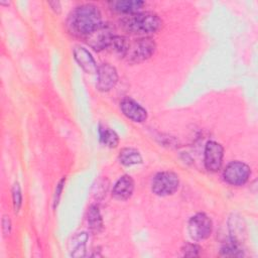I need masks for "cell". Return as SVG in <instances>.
Listing matches in <instances>:
<instances>
[{
    "label": "cell",
    "instance_id": "obj_1",
    "mask_svg": "<svg viewBox=\"0 0 258 258\" xmlns=\"http://www.w3.org/2000/svg\"><path fill=\"white\" fill-rule=\"evenodd\" d=\"M102 24V14L98 6L87 3L74 8L68 16L66 25L69 32L86 37Z\"/></svg>",
    "mask_w": 258,
    "mask_h": 258
},
{
    "label": "cell",
    "instance_id": "obj_2",
    "mask_svg": "<svg viewBox=\"0 0 258 258\" xmlns=\"http://www.w3.org/2000/svg\"><path fill=\"white\" fill-rule=\"evenodd\" d=\"M120 26L130 34L147 37L162 27V20L152 12H137L124 16L120 20Z\"/></svg>",
    "mask_w": 258,
    "mask_h": 258
},
{
    "label": "cell",
    "instance_id": "obj_3",
    "mask_svg": "<svg viewBox=\"0 0 258 258\" xmlns=\"http://www.w3.org/2000/svg\"><path fill=\"white\" fill-rule=\"evenodd\" d=\"M155 50V41L150 37H142L129 42L124 58L131 64L140 63L151 57Z\"/></svg>",
    "mask_w": 258,
    "mask_h": 258
},
{
    "label": "cell",
    "instance_id": "obj_4",
    "mask_svg": "<svg viewBox=\"0 0 258 258\" xmlns=\"http://www.w3.org/2000/svg\"><path fill=\"white\" fill-rule=\"evenodd\" d=\"M179 186V178L173 171H160L152 179L151 190L159 197L173 195Z\"/></svg>",
    "mask_w": 258,
    "mask_h": 258
},
{
    "label": "cell",
    "instance_id": "obj_5",
    "mask_svg": "<svg viewBox=\"0 0 258 258\" xmlns=\"http://www.w3.org/2000/svg\"><path fill=\"white\" fill-rule=\"evenodd\" d=\"M187 229L189 237L194 241H203L211 236L213 223L205 213H198L189 219Z\"/></svg>",
    "mask_w": 258,
    "mask_h": 258
},
{
    "label": "cell",
    "instance_id": "obj_6",
    "mask_svg": "<svg viewBox=\"0 0 258 258\" xmlns=\"http://www.w3.org/2000/svg\"><path fill=\"white\" fill-rule=\"evenodd\" d=\"M251 175L250 167L241 161H232L227 164L223 171L224 180L231 185L245 184Z\"/></svg>",
    "mask_w": 258,
    "mask_h": 258
},
{
    "label": "cell",
    "instance_id": "obj_7",
    "mask_svg": "<svg viewBox=\"0 0 258 258\" xmlns=\"http://www.w3.org/2000/svg\"><path fill=\"white\" fill-rule=\"evenodd\" d=\"M114 35L113 26L109 23H102L85 38L89 46L97 51H100L107 49Z\"/></svg>",
    "mask_w": 258,
    "mask_h": 258
},
{
    "label": "cell",
    "instance_id": "obj_8",
    "mask_svg": "<svg viewBox=\"0 0 258 258\" xmlns=\"http://www.w3.org/2000/svg\"><path fill=\"white\" fill-rule=\"evenodd\" d=\"M224 148L216 141H209L205 146V166L209 171L217 172L221 169L223 164Z\"/></svg>",
    "mask_w": 258,
    "mask_h": 258
},
{
    "label": "cell",
    "instance_id": "obj_9",
    "mask_svg": "<svg viewBox=\"0 0 258 258\" xmlns=\"http://www.w3.org/2000/svg\"><path fill=\"white\" fill-rule=\"evenodd\" d=\"M118 82V73L110 63H102L98 67L96 87L101 92H108L113 89Z\"/></svg>",
    "mask_w": 258,
    "mask_h": 258
},
{
    "label": "cell",
    "instance_id": "obj_10",
    "mask_svg": "<svg viewBox=\"0 0 258 258\" xmlns=\"http://www.w3.org/2000/svg\"><path fill=\"white\" fill-rule=\"evenodd\" d=\"M120 109L122 113L133 122L142 123L147 119V111L133 99H123L120 102Z\"/></svg>",
    "mask_w": 258,
    "mask_h": 258
},
{
    "label": "cell",
    "instance_id": "obj_11",
    "mask_svg": "<svg viewBox=\"0 0 258 258\" xmlns=\"http://www.w3.org/2000/svg\"><path fill=\"white\" fill-rule=\"evenodd\" d=\"M73 52H74V57H75L76 61L87 74L97 73L98 66H97L93 55L87 48H85L81 45H77L74 47Z\"/></svg>",
    "mask_w": 258,
    "mask_h": 258
},
{
    "label": "cell",
    "instance_id": "obj_12",
    "mask_svg": "<svg viewBox=\"0 0 258 258\" xmlns=\"http://www.w3.org/2000/svg\"><path fill=\"white\" fill-rule=\"evenodd\" d=\"M133 190H134L133 178L128 174H124L114 184L112 196L114 199L118 201H126L132 196Z\"/></svg>",
    "mask_w": 258,
    "mask_h": 258
},
{
    "label": "cell",
    "instance_id": "obj_13",
    "mask_svg": "<svg viewBox=\"0 0 258 258\" xmlns=\"http://www.w3.org/2000/svg\"><path fill=\"white\" fill-rule=\"evenodd\" d=\"M109 4L111 5V8L116 12L129 15L139 12V10H141L145 5V2L141 0H119L110 2Z\"/></svg>",
    "mask_w": 258,
    "mask_h": 258
},
{
    "label": "cell",
    "instance_id": "obj_14",
    "mask_svg": "<svg viewBox=\"0 0 258 258\" xmlns=\"http://www.w3.org/2000/svg\"><path fill=\"white\" fill-rule=\"evenodd\" d=\"M88 234L86 232L77 233L69 244V250L73 257H81L85 255L86 243L88 241Z\"/></svg>",
    "mask_w": 258,
    "mask_h": 258
},
{
    "label": "cell",
    "instance_id": "obj_15",
    "mask_svg": "<svg viewBox=\"0 0 258 258\" xmlns=\"http://www.w3.org/2000/svg\"><path fill=\"white\" fill-rule=\"evenodd\" d=\"M119 161L125 166H132L142 163L140 152L132 147H125L119 152Z\"/></svg>",
    "mask_w": 258,
    "mask_h": 258
},
{
    "label": "cell",
    "instance_id": "obj_16",
    "mask_svg": "<svg viewBox=\"0 0 258 258\" xmlns=\"http://www.w3.org/2000/svg\"><path fill=\"white\" fill-rule=\"evenodd\" d=\"M230 221H232V224L230 223L229 226L231 232V241L241 244L245 236V225L243 224V219L237 215H233Z\"/></svg>",
    "mask_w": 258,
    "mask_h": 258
},
{
    "label": "cell",
    "instance_id": "obj_17",
    "mask_svg": "<svg viewBox=\"0 0 258 258\" xmlns=\"http://www.w3.org/2000/svg\"><path fill=\"white\" fill-rule=\"evenodd\" d=\"M88 224L94 233H99L103 229V219L96 205H92L88 210Z\"/></svg>",
    "mask_w": 258,
    "mask_h": 258
},
{
    "label": "cell",
    "instance_id": "obj_18",
    "mask_svg": "<svg viewBox=\"0 0 258 258\" xmlns=\"http://www.w3.org/2000/svg\"><path fill=\"white\" fill-rule=\"evenodd\" d=\"M129 42L130 41H128V39L126 37L115 34L114 37L112 38L110 44L108 45L107 49H109L111 52H113L119 56L124 57L127 47L129 45Z\"/></svg>",
    "mask_w": 258,
    "mask_h": 258
},
{
    "label": "cell",
    "instance_id": "obj_19",
    "mask_svg": "<svg viewBox=\"0 0 258 258\" xmlns=\"http://www.w3.org/2000/svg\"><path fill=\"white\" fill-rule=\"evenodd\" d=\"M100 134V141L109 148H115L119 144V136L117 133L108 128V127H100L99 129Z\"/></svg>",
    "mask_w": 258,
    "mask_h": 258
},
{
    "label": "cell",
    "instance_id": "obj_20",
    "mask_svg": "<svg viewBox=\"0 0 258 258\" xmlns=\"http://www.w3.org/2000/svg\"><path fill=\"white\" fill-rule=\"evenodd\" d=\"M221 255L227 257H241L243 256V251L241 244L234 241H230L221 248Z\"/></svg>",
    "mask_w": 258,
    "mask_h": 258
},
{
    "label": "cell",
    "instance_id": "obj_21",
    "mask_svg": "<svg viewBox=\"0 0 258 258\" xmlns=\"http://www.w3.org/2000/svg\"><path fill=\"white\" fill-rule=\"evenodd\" d=\"M12 201H13L14 212L18 213L22 205V192L18 182H15L12 187Z\"/></svg>",
    "mask_w": 258,
    "mask_h": 258
},
{
    "label": "cell",
    "instance_id": "obj_22",
    "mask_svg": "<svg viewBox=\"0 0 258 258\" xmlns=\"http://www.w3.org/2000/svg\"><path fill=\"white\" fill-rule=\"evenodd\" d=\"M201 250V247L198 246L197 244H191V243H188V244H185L182 248V252H183V255L186 256V257H196V256H199V252Z\"/></svg>",
    "mask_w": 258,
    "mask_h": 258
},
{
    "label": "cell",
    "instance_id": "obj_23",
    "mask_svg": "<svg viewBox=\"0 0 258 258\" xmlns=\"http://www.w3.org/2000/svg\"><path fill=\"white\" fill-rule=\"evenodd\" d=\"M64 182H66V177H62L59 182L57 183L56 185V188H55V192H54V198H53V208H55L58 204V201H59V198H60V194L62 191V187L64 185Z\"/></svg>",
    "mask_w": 258,
    "mask_h": 258
},
{
    "label": "cell",
    "instance_id": "obj_24",
    "mask_svg": "<svg viewBox=\"0 0 258 258\" xmlns=\"http://www.w3.org/2000/svg\"><path fill=\"white\" fill-rule=\"evenodd\" d=\"M2 231H3V234L5 236L10 234V231H11V221H10L9 217H7V216H4L3 219H2Z\"/></svg>",
    "mask_w": 258,
    "mask_h": 258
},
{
    "label": "cell",
    "instance_id": "obj_25",
    "mask_svg": "<svg viewBox=\"0 0 258 258\" xmlns=\"http://www.w3.org/2000/svg\"><path fill=\"white\" fill-rule=\"evenodd\" d=\"M48 5L50 6V8L57 14L60 13L61 11V5L59 1H48Z\"/></svg>",
    "mask_w": 258,
    "mask_h": 258
}]
</instances>
